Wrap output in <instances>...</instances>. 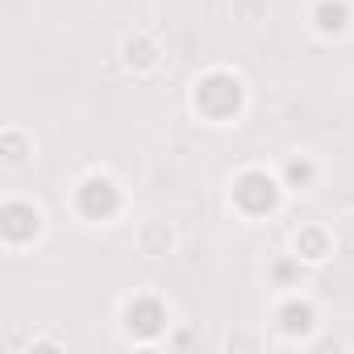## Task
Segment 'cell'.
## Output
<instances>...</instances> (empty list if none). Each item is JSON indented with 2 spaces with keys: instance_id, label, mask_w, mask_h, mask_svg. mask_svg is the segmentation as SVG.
Wrapping results in <instances>:
<instances>
[{
  "instance_id": "cell-6",
  "label": "cell",
  "mask_w": 354,
  "mask_h": 354,
  "mask_svg": "<svg viewBox=\"0 0 354 354\" xmlns=\"http://www.w3.org/2000/svg\"><path fill=\"white\" fill-rule=\"evenodd\" d=\"M279 317H283V329H292V333H296V329H308V317H313V308H308V304H288Z\"/></svg>"
},
{
  "instance_id": "cell-2",
  "label": "cell",
  "mask_w": 354,
  "mask_h": 354,
  "mask_svg": "<svg viewBox=\"0 0 354 354\" xmlns=\"http://www.w3.org/2000/svg\"><path fill=\"white\" fill-rule=\"evenodd\" d=\"M234 201H238V209L250 213V217L271 213V209H275V184H271V175H263V171H246L242 180L234 184Z\"/></svg>"
},
{
  "instance_id": "cell-8",
  "label": "cell",
  "mask_w": 354,
  "mask_h": 354,
  "mask_svg": "<svg viewBox=\"0 0 354 354\" xmlns=\"http://www.w3.org/2000/svg\"><path fill=\"white\" fill-rule=\"evenodd\" d=\"M296 250H304L308 259H321V254H325V238H321L317 230H308V234L296 238Z\"/></svg>"
},
{
  "instance_id": "cell-5",
  "label": "cell",
  "mask_w": 354,
  "mask_h": 354,
  "mask_svg": "<svg viewBox=\"0 0 354 354\" xmlns=\"http://www.w3.org/2000/svg\"><path fill=\"white\" fill-rule=\"evenodd\" d=\"M38 234V213L30 205H9L5 209V238L9 242H26Z\"/></svg>"
},
{
  "instance_id": "cell-7",
  "label": "cell",
  "mask_w": 354,
  "mask_h": 354,
  "mask_svg": "<svg viewBox=\"0 0 354 354\" xmlns=\"http://www.w3.org/2000/svg\"><path fill=\"white\" fill-rule=\"evenodd\" d=\"M317 17H321V30H342L346 26V9L342 5H329V0L317 9Z\"/></svg>"
},
{
  "instance_id": "cell-1",
  "label": "cell",
  "mask_w": 354,
  "mask_h": 354,
  "mask_svg": "<svg viewBox=\"0 0 354 354\" xmlns=\"http://www.w3.org/2000/svg\"><path fill=\"white\" fill-rule=\"evenodd\" d=\"M238 104H242V84H238L234 75H225V71L209 75V80L196 88V109H201L205 117H213V121L234 117Z\"/></svg>"
},
{
  "instance_id": "cell-4",
  "label": "cell",
  "mask_w": 354,
  "mask_h": 354,
  "mask_svg": "<svg viewBox=\"0 0 354 354\" xmlns=\"http://www.w3.org/2000/svg\"><path fill=\"white\" fill-rule=\"evenodd\" d=\"M162 321H167V313H162V304L158 300H133L129 308H125V325H129V333H142V337H150V333H158L162 329Z\"/></svg>"
},
{
  "instance_id": "cell-3",
  "label": "cell",
  "mask_w": 354,
  "mask_h": 354,
  "mask_svg": "<svg viewBox=\"0 0 354 354\" xmlns=\"http://www.w3.org/2000/svg\"><path fill=\"white\" fill-rule=\"evenodd\" d=\"M117 205H121V196H117V184L109 180V175H92V180H84V188H80V209H84L88 217L104 221V217L117 213Z\"/></svg>"
}]
</instances>
